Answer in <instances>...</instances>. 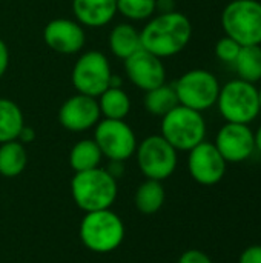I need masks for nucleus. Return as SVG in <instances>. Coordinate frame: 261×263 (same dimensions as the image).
Segmentation results:
<instances>
[{"label": "nucleus", "instance_id": "1", "mask_svg": "<svg viewBox=\"0 0 261 263\" xmlns=\"http://www.w3.org/2000/svg\"><path fill=\"white\" fill-rule=\"evenodd\" d=\"M142 48L151 54L168 59L180 54L192 39V23L178 11L152 15L140 31Z\"/></svg>", "mask_w": 261, "mask_h": 263}, {"label": "nucleus", "instance_id": "2", "mask_svg": "<svg viewBox=\"0 0 261 263\" xmlns=\"http://www.w3.org/2000/svg\"><path fill=\"white\" fill-rule=\"evenodd\" d=\"M117 194V180L102 166L75 173L71 180L72 200L85 213L109 210L114 205Z\"/></svg>", "mask_w": 261, "mask_h": 263}, {"label": "nucleus", "instance_id": "3", "mask_svg": "<svg viewBox=\"0 0 261 263\" xmlns=\"http://www.w3.org/2000/svg\"><path fill=\"white\" fill-rule=\"evenodd\" d=\"M125 234L123 220L111 208L85 213L78 227V236L85 248L97 254L115 251L123 243Z\"/></svg>", "mask_w": 261, "mask_h": 263}, {"label": "nucleus", "instance_id": "4", "mask_svg": "<svg viewBox=\"0 0 261 263\" xmlns=\"http://www.w3.org/2000/svg\"><path fill=\"white\" fill-rule=\"evenodd\" d=\"M162 136L177 149L191 151L206 137V120L203 112L177 105L166 116L162 117Z\"/></svg>", "mask_w": 261, "mask_h": 263}, {"label": "nucleus", "instance_id": "5", "mask_svg": "<svg viewBox=\"0 0 261 263\" xmlns=\"http://www.w3.org/2000/svg\"><path fill=\"white\" fill-rule=\"evenodd\" d=\"M222 117L229 123H252L261 112L258 88L242 79H234L220 86L217 103Z\"/></svg>", "mask_w": 261, "mask_h": 263}, {"label": "nucleus", "instance_id": "6", "mask_svg": "<svg viewBox=\"0 0 261 263\" xmlns=\"http://www.w3.org/2000/svg\"><path fill=\"white\" fill-rule=\"evenodd\" d=\"M222 28L242 46L261 45L260 0H231L222 11Z\"/></svg>", "mask_w": 261, "mask_h": 263}, {"label": "nucleus", "instance_id": "7", "mask_svg": "<svg viewBox=\"0 0 261 263\" xmlns=\"http://www.w3.org/2000/svg\"><path fill=\"white\" fill-rule=\"evenodd\" d=\"M134 156L142 174L151 180L169 179L178 165V151L162 134L145 137L137 145Z\"/></svg>", "mask_w": 261, "mask_h": 263}, {"label": "nucleus", "instance_id": "8", "mask_svg": "<svg viewBox=\"0 0 261 263\" xmlns=\"http://www.w3.org/2000/svg\"><path fill=\"white\" fill-rule=\"evenodd\" d=\"M172 86L175 89L178 105L203 112L217 103L222 85L214 72L195 68L182 74Z\"/></svg>", "mask_w": 261, "mask_h": 263}, {"label": "nucleus", "instance_id": "9", "mask_svg": "<svg viewBox=\"0 0 261 263\" xmlns=\"http://www.w3.org/2000/svg\"><path fill=\"white\" fill-rule=\"evenodd\" d=\"M112 77L111 62L106 54L89 49L78 55L71 71V82L77 92L98 97L109 88Z\"/></svg>", "mask_w": 261, "mask_h": 263}, {"label": "nucleus", "instance_id": "10", "mask_svg": "<svg viewBox=\"0 0 261 263\" xmlns=\"http://www.w3.org/2000/svg\"><path fill=\"white\" fill-rule=\"evenodd\" d=\"M94 142L108 160L126 162L135 154L137 136L126 120L100 119L94 126Z\"/></svg>", "mask_w": 261, "mask_h": 263}, {"label": "nucleus", "instance_id": "11", "mask_svg": "<svg viewBox=\"0 0 261 263\" xmlns=\"http://www.w3.org/2000/svg\"><path fill=\"white\" fill-rule=\"evenodd\" d=\"M188 153V171L198 185L214 186L222 182L228 162L212 142L203 140Z\"/></svg>", "mask_w": 261, "mask_h": 263}, {"label": "nucleus", "instance_id": "12", "mask_svg": "<svg viewBox=\"0 0 261 263\" xmlns=\"http://www.w3.org/2000/svg\"><path fill=\"white\" fill-rule=\"evenodd\" d=\"M43 40L54 52L74 55L83 51L86 45V31L77 20L58 17L45 25Z\"/></svg>", "mask_w": 261, "mask_h": 263}, {"label": "nucleus", "instance_id": "13", "mask_svg": "<svg viewBox=\"0 0 261 263\" xmlns=\"http://www.w3.org/2000/svg\"><path fill=\"white\" fill-rule=\"evenodd\" d=\"M58 123L69 133H85L92 129L102 119L95 97L75 92L58 108Z\"/></svg>", "mask_w": 261, "mask_h": 263}, {"label": "nucleus", "instance_id": "14", "mask_svg": "<svg viewBox=\"0 0 261 263\" xmlns=\"http://www.w3.org/2000/svg\"><path fill=\"white\" fill-rule=\"evenodd\" d=\"M125 62V74L128 80L142 91H151L166 83V68L163 59L146 49H138Z\"/></svg>", "mask_w": 261, "mask_h": 263}, {"label": "nucleus", "instance_id": "15", "mask_svg": "<svg viewBox=\"0 0 261 263\" xmlns=\"http://www.w3.org/2000/svg\"><path fill=\"white\" fill-rule=\"evenodd\" d=\"M214 145L228 163H242L255 153L254 131L249 125L226 122L217 133Z\"/></svg>", "mask_w": 261, "mask_h": 263}, {"label": "nucleus", "instance_id": "16", "mask_svg": "<svg viewBox=\"0 0 261 263\" xmlns=\"http://www.w3.org/2000/svg\"><path fill=\"white\" fill-rule=\"evenodd\" d=\"M72 14L83 28H103L117 14L115 0H72Z\"/></svg>", "mask_w": 261, "mask_h": 263}, {"label": "nucleus", "instance_id": "17", "mask_svg": "<svg viewBox=\"0 0 261 263\" xmlns=\"http://www.w3.org/2000/svg\"><path fill=\"white\" fill-rule=\"evenodd\" d=\"M108 46L117 59L126 60L134 52L142 49L140 31L128 22L117 23L108 35Z\"/></svg>", "mask_w": 261, "mask_h": 263}, {"label": "nucleus", "instance_id": "18", "mask_svg": "<svg viewBox=\"0 0 261 263\" xmlns=\"http://www.w3.org/2000/svg\"><path fill=\"white\" fill-rule=\"evenodd\" d=\"M98 108L102 119H112V120H125L131 112V99L129 94L123 88L109 86L105 89L98 97Z\"/></svg>", "mask_w": 261, "mask_h": 263}, {"label": "nucleus", "instance_id": "19", "mask_svg": "<svg viewBox=\"0 0 261 263\" xmlns=\"http://www.w3.org/2000/svg\"><path fill=\"white\" fill-rule=\"evenodd\" d=\"M165 200H166V191L163 183L158 180L146 179L145 182L140 183V186L134 194V205L145 216L158 213L165 205Z\"/></svg>", "mask_w": 261, "mask_h": 263}, {"label": "nucleus", "instance_id": "20", "mask_svg": "<svg viewBox=\"0 0 261 263\" xmlns=\"http://www.w3.org/2000/svg\"><path fill=\"white\" fill-rule=\"evenodd\" d=\"M28 165V153L23 143L11 140L0 143V176L12 179L20 176Z\"/></svg>", "mask_w": 261, "mask_h": 263}, {"label": "nucleus", "instance_id": "21", "mask_svg": "<svg viewBox=\"0 0 261 263\" xmlns=\"http://www.w3.org/2000/svg\"><path fill=\"white\" fill-rule=\"evenodd\" d=\"M23 126L25 116L20 106L8 97H0V143L17 140Z\"/></svg>", "mask_w": 261, "mask_h": 263}, {"label": "nucleus", "instance_id": "22", "mask_svg": "<svg viewBox=\"0 0 261 263\" xmlns=\"http://www.w3.org/2000/svg\"><path fill=\"white\" fill-rule=\"evenodd\" d=\"M102 160L103 154L94 139H82L69 151V166L74 173L98 168Z\"/></svg>", "mask_w": 261, "mask_h": 263}, {"label": "nucleus", "instance_id": "23", "mask_svg": "<svg viewBox=\"0 0 261 263\" xmlns=\"http://www.w3.org/2000/svg\"><path fill=\"white\" fill-rule=\"evenodd\" d=\"M177 105H178V99H177V94H175V89L172 85L163 83V85L145 92L143 106L149 114H152L155 117L166 116Z\"/></svg>", "mask_w": 261, "mask_h": 263}, {"label": "nucleus", "instance_id": "24", "mask_svg": "<svg viewBox=\"0 0 261 263\" xmlns=\"http://www.w3.org/2000/svg\"><path fill=\"white\" fill-rule=\"evenodd\" d=\"M238 74V79L257 83L261 80V45L242 46L235 62L232 63Z\"/></svg>", "mask_w": 261, "mask_h": 263}, {"label": "nucleus", "instance_id": "25", "mask_svg": "<svg viewBox=\"0 0 261 263\" xmlns=\"http://www.w3.org/2000/svg\"><path fill=\"white\" fill-rule=\"evenodd\" d=\"M117 12L129 22H145L155 15V0H115Z\"/></svg>", "mask_w": 261, "mask_h": 263}, {"label": "nucleus", "instance_id": "26", "mask_svg": "<svg viewBox=\"0 0 261 263\" xmlns=\"http://www.w3.org/2000/svg\"><path fill=\"white\" fill-rule=\"evenodd\" d=\"M240 49H242V45L238 42H235L234 39L228 37V35L222 37L215 43V48H214L217 59L225 62V63H234L238 52H240Z\"/></svg>", "mask_w": 261, "mask_h": 263}, {"label": "nucleus", "instance_id": "27", "mask_svg": "<svg viewBox=\"0 0 261 263\" xmlns=\"http://www.w3.org/2000/svg\"><path fill=\"white\" fill-rule=\"evenodd\" d=\"M177 263H214L211 260V257L205 253V251H202V250H188V251H185L182 256H180V259H178V262Z\"/></svg>", "mask_w": 261, "mask_h": 263}, {"label": "nucleus", "instance_id": "28", "mask_svg": "<svg viewBox=\"0 0 261 263\" xmlns=\"http://www.w3.org/2000/svg\"><path fill=\"white\" fill-rule=\"evenodd\" d=\"M238 263H261V245H251L248 247L240 259Z\"/></svg>", "mask_w": 261, "mask_h": 263}, {"label": "nucleus", "instance_id": "29", "mask_svg": "<svg viewBox=\"0 0 261 263\" xmlns=\"http://www.w3.org/2000/svg\"><path fill=\"white\" fill-rule=\"evenodd\" d=\"M8 66H9V49L8 45L0 39V79L5 76Z\"/></svg>", "mask_w": 261, "mask_h": 263}, {"label": "nucleus", "instance_id": "30", "mask_svg": "<svg viewBox=\"0 0 261 263\" xmlns=\"http://www.w3.org/2000/svg\"><path fill=\"white\" fill-rule=\"evenodd\" d=\"M125 162H118V160H109V163H108V166L105 168L115 180H118L122 176H123V173H125V165H123Z\"/></svg>", "mask_w": 261, "mask_h": 263}, {"label": "nucleus", "instance_id": "31", "mask_svg": "<svg viewBox=\"0 0 261 263\" xmlns=\"http://www.w3.org/2000/svg\"><path fill=\"white\" fill-rule=\"evenodd\" d=\"M17 140H18L20 143H23V145L32 143V142L35 140V131H34V128H31V126H28V125L25 123V126L22 128V131H20Z\"/></svg>", "mask_w": 261, "mask_h": 263}, {"label": "nucleus", "instance_id": "32", "mask_svg": "<svg viewBox=\"0 0 261 263\" xmlns=\"http://www.w3.org/2000/svg\"><path fill=\"white\" fill-rule=\"evenodd\" d=\"M155 9L158 12H171L175 11L174 0H155Z\"/></svg>", "mask_w": 261, "mask_h": 263}, {"label": "nucleus", "instance_id": "33", "mask_svg": "<svg viewBox=\"0 0 261 263\" xmlns=\"http://www.w3.org/2000/svg\"><path fill=\"white\" fill-rule=\"evenodd\" d=\"M254 139H255V151L261 153V125L258 126V129L254 133Z\"/></svg>", "mask_w": 261, "mask_h": 263}, {"label": "nucleus", "instance_id": "34", "mask_svg": "<svg viewBox=\"0 0 261 263\" xmlns=\"http://www.w3.org/2000/svg\"><path fill=\"white\" fill-rule=\"evenodd\" d=\"M258 100H260V108H261V88L258 89Z\"/></svg>", "mask_w": 261, "mask_h": 263}]
</instances>
